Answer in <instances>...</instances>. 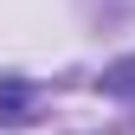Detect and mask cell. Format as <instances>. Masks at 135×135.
Wrapping results in <instances>:
<instances>
[{"label": "cell", "mask_w": 135, "mask_h": 135, "mask_svg": "<svg viewBox=\"0 0 135 135\" xmlns=\"http://www.w3.org/2000/svg\"><path fill=\"white\" fill-rule=\"evenodd\" d=\"M39 109H45L39 84H26V77H0V129H20V122H32Z\"/></svg>", "instance_id": "obj_1"}, {"label": "cell", "mask_w": 135, "mask_h": 135, "mask_svg": "<svg viewBox=\"0 0 135 135\" xmlns=\"http://www.w3.org/2000/svg\"><path fill=\"white\" fill-rule=\"evenodd\" d=\"M103 90H109V97H122V103H135V52H129V58H116V64H103Z\"/></svg>", "instance_id": "obj_2"}]
</instances>
